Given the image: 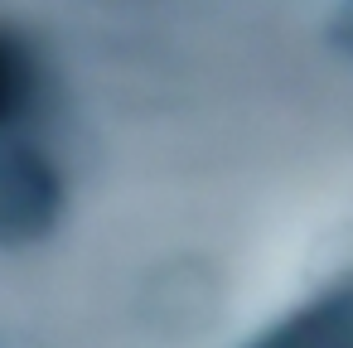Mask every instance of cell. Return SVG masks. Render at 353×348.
Returning <instances> with one entry per match:
<instances>
[{
    "label": "cell",
    "mask_w": 353,
    "mask_h": 348,
    "mask_svg": "<svg viewBox=\"0 0 353 348\" xmlns=\"http://www.w3.org/2000/svg\"><path fill=\"white\" fill-rule=\"evenodd\" d=\"M59 208L63 184L54 165L25 141H0V247H25L49 237Z\"/></svg>",
    "instance_id": "obj_1"
},
{
    "label": "cell",
    "mask_w": 353,
    "mask_h": 348,
    "mask_svg": "<svg viewBox=\"0 0 353 348\" xmlns=\"http://www.w3.org/2000/svg\"><path fill=\"white\" fill-rule=\"evenodd\" d=\"M261 343H290V348H353V280L334 285L329 295L300 305L285 324L266 329Z\"/></svg>",
    "instance_id": "obj_2"
},
{
    "label": "cell",
    "mask_w": 353,
    "mask_h": 348,
    "mask_svg": "<svg viewBox=\"0 0 353 348\" xmlns=\"http://www.w3.org/2000/svg\"><path fill=\"white\" fill-rule=\"evenodd\" d=\"M34 92V73H30V59L10 44V39H0V126H10L25 102Z\"/></svg>",
    "instance_id": "obj_3"
},
{
    "label": "cell",
    "mask_w": 353,
    "mask_h": 348,
    "mask_svg": "<svg viewBox=\"0 0 353 348\" xmlns=\"http://www.w3.org/2000/svg\"><path fill=\"white\" fill-rule=\"evenodd\" d=\"M329 39L353 59V0H343V6L334 10V20H329Z\"/></svg>",
    "instance_id": "obj_4"
}]
</instances>
